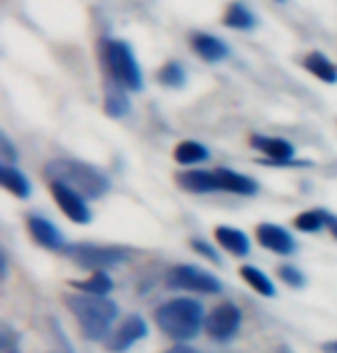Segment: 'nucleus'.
I'll return each mask as SVG.
<instances>
[{
	"label": "nucleus",
	"instance_id": "3",
	"mask_svg": "<svg viewBox=\"0 0 337 353\" xmlns=\"http://www.w3.org/2000/svg\"><path fill=\"white\" fill-rule=\"evenodd\" d=\"M155 323L164 335L178 342H187L199 335L206 319H203V305L192 298H174L160 305L155 312Z\"/></svg>",
	"mask_w": 337,
	"mask_h": 353
},
{
	"label": "nucleus",
	"instance_id": "28",
	"mask_svg": "<svg viewBox=\"0 0 337 353\" xmlns=\"http://www.w3.org/2000/svg\"><path fill=\"white\" fill-rule=\"evenodd\" d=\"M0 148H3L5 164L14 162V159H17V150H14V145H12V141L8 139V134H0Z\"/></svg>",
	"mask_w": 337,
	"mask_h": 353
},
{
	"label": "nucleus",
	"instance_id": "18",
	"mask_svg": "<svg viewBox=\"0 0 337 353\" xmlns=\"http://www.w3.org/2000/svg\"><path fill=\"white\" fill-rule=\"evenodd\" d=\"M68 284L72 289L88 293V296H107V293L114 289V282H111V277L104 270L90 272V277H85V279H70Z\"/></svg>",
	"mask_w": 337,
	"mask_h": 353
},
{
	"label": "nucleus",
	"instance_id": "17",
	"mask_svg": "<svg viewBox=\"0 0 337 353\" xmlns=\"http://www.w3.org/2000/svg\"><path fill=\"white\" fill-rule=\"evenodd\" d=\"M222 23L227 28H234V30H254L256 28V17L254 12L245 8L243 3H231L227 10H224V17H222Z\"/></svg>",
	"mask_w": 337,
	"mask_h": 353
},
{
	"label": "nucleus",
	"instance_id": "8",
	"mask_svg": "<svg viewBox=\"0 0 337 353\" xmlns=\"http://www.w3.org/2000/svg\"><path fill=\"white\" fill-rule=\"evenodd\" d=\"M241 325V310L234 303H222L206 316L203 328L213 339H231Z\"/></svg>",
	"mask_w": 337,
	"mask_h": 353
},
{
	"label": "nucleus",
	"instance_id": "11",
	"mask_svg": "<svg viewBox=\"0 0 337 353\" xmlns=\"http://www.w3.org/2000/svg\"><path fill=\"white\" fill-rule=\"evenodd\" d=\"M25 224H28V231H30L32 241H35L39 248L51 250V252H65V250H68L61 229H58L56 224H51L46 217L28 215V222H25Z\"/></svg>",
	"mask_w": 337,
	"mask_h": 353
},
{
	"label": "nucleus",
	"instance_id": "10",
	"mask_svg": "<svg viewBox=\"0 0 337 353\" xmlns=\"http://www.w3.org/2000/svg\"><path fill=\"white\" fill-rule=\"evenodd\" d=\"M146 321H143L139 314H130L125 321L118 325V328L114 330V335H109L107 339V349L114 351V353H123L127 351L132 344H136L139 339L146 337Z\"/></svg>",
	"mask_w": 337,
	"mask_h": 353
},
{
	"label": "nucleus",
	"instance_id": "13",
	"mask_svg": "<svg viewBox=\"0 0 337 353\" xmlns=\"http://www.w3.org/2000/svg\"><path fill=\"white\" fill-rule=\"evenodd\" d=\"M190 46L206 63H220L224 58H229V46L222 39L208 35V32H194L190 37Z\"/></svg>",
	"mask_w": 337,
	"mask_h": 353
},
{
	"label": "nucleus",
	"instance_id": "4",
	"mask_svg": "<svg viewBox=\"0 0 337 353\" xmlns=\"http://www.w3.org/2000/svg\"><path fill=\"white\" fill-rule=\"evenodd\" d=\"M97 51H100V63L104 72H107V77L111 79V83L134 92L143 88L141 68H139L134 53H132V46L127 42L104 37L100 39Z\"/></svg>",
	"mask_w": 337,
	"mask_h": 353
},
{
	"label": "nucleus",
	"instance_id": "30",
	"mask_svg": "<svg viewBox=\"0 0 337 353\" xmlns=\"http://www.w3.org/2000/svg\"><path fill=\"white\" fill-rule=\"evenodd\" d=\"M328 229H330V233H333V236L337 238V217H335V215H330V217H328Z\"/></svg>",
	"mask_w": 337,
	"mask_h": 353
},
{
	"label": "nucleus",
	"instance_id": "33",
	"mask_svg": "<svg viewBox=\"0 0 337 353\" xmlns=\"http://www.w3.org/2000/svg\"><path fill=\"white\" fill-rule=\"evenodd\" d=\"M277 3H284V0H277Z\"/></svg>",
	"mask_w": 337,
	"mask_h": 353
},
{
	"label": "nucleus",
	"instance_id": "32",
	"mask_svg": "<svg viewBox=\"0 0 337 353\" xmlns=\"http://www.w3.org/2000/svg\"><path fill=\"white\" fill-rule=\"evenodd\" d=\"M8 353H19V351H12V349H10V351H8Z\"/></svg>",
	"mask_w": 337,
	"mask_h": 353
},
{
	"label": "nucleus",
	"instance_id": "20",
	"mask_svg": "<svg viewBox=\"0 0 337 353\" xmlns=\"http://www.w3.org/2000/svg\"><path fill=\"white\" fill-rule=\"evenodd\" d=\"M0 183H3L5 190L12 192V194L19 196V199H28L30 196L28 178H25L19 169H14V166H10V164L0 166Z\"/></svg>",
	"mask_w": 337,
	"mask_h": 353
},
{
	"label": "nucleus",
	"instance_id": "24",
	"mask_svg": "<svg viewBox=\"0 0 337 353\" xmlns=\"http://www.w3.org/2000/svg\"><path fill=\"white\" fill-rule=\"evenodd\" d=\"M185 70L183 65L178 61H169L164 63L160 70H157V81L162 85H167V88H183L185 85Z\"/></svg>",
	"mask_w": 337,
	"mask_h": 353
},
{
	"label": "nucleus",
	"instance_id": "27",
	"mask_svg": "<svg viewBox=\"0 0 337 353\" xmlns=\"http://www.w3.org/2000/svg\"><path fill=\"white\" fill-rule=\"evenodd\" d=\"M192 248L199 252L201 256H206L208 261H213L215 265H222V259L217 256V252H215L213 248H210V245H208L206 241H199V238H194V241H192Z\"/></svg>",
	"mask_w": 337,
	"mask_h": 353
},
{
	"label": "nucleus",
	"instance_id": "5",
	"mask_svg": "<svg viewBox=\"0 0 337 353\" xmlns=\"http://www.w3.org/2000/svg\"><path fill=\"white\" fill-rule=\"evenodd\" d=\"M65 252H68L70 259L79 265V268L92 270V272L114 268V265L130 259V252L123 248H107V245H90V243L68 245Z\"/></svg>",
	"mask_w": 337,
	"mask_h": 353
},
{
	"label": "nucleus",
	"instance_id": "9",
	"mask_svg": "<svg viewBox=\"0 0 337 353\" xmlns=\"http://www.w3.org/2000/svg\"><path fill=\"white\" fill-rule=\"evenodd\" d=\"M252 148L266 152L270 159L266 164H277V166H307L309 164V162H294V145L289 143L287 139L256 134L252 137Z\"/></svg>",
	"mask_w": 337,
	"mask_h": 353
},
{
	"label": "nucleus",
	"instance_id": "12",
	"mask_svg": "<svg viewBox=\"0 0 337 353\" xmlns=\"http://www.w3.org/2000/svg\"><path fill=\"white\" fill-rule=\"evenodd\" d=\"M256 241H259L261 248H266L270 252H275V254H292L296 250V241L292 238V233L287 229H282V226L277 224H259L256 226Z\"/></svg>",
	"mask_w": 337,
	"mask_h": 353
},
{
	"label": "nucleus",
	"instance_id": "31",
	"mask_svg": "<svg viewBox=\"0 0 337 353\" xmlns=\"http://www.w3.org/2000/svg\"><path fill=\"white\" fill-rule=\"evenodd\" d=\"M321 349H323V353H337V339H335V342H326Z\"/></svg>",
	"mask_w": 337,
	"mask_h": 353
},
{
	"label": "nucleus",
	"instance_id": "1",
	"mask_svg": "<svg viewBox=\"0 0 337 353\" xmlns=\"http://www.w3.org/2000/svg\"><path fill=\"white\" fill-rule=\"evenodd\" d=\"M65 305L74 314L79 330L90 342H102L109 339L111 325L118 316V305L109 301L107 296H88V293H76V296H65Z\"/></svg>",
	"mask_w": 337,
	"mask_h": 353
},
{
	"label": "nucleus",
	"instance_id": "29",
	"mask_svg": "<svg viewBox=\"0 0 337 353\" xmlns=\"http://www.w3.org/2000/svg\"><path fill=\"white\" fill-rule=\"evenodd\" d=\"M164 353H199V351L192 349V346H187V344H176V346H171V349L164 351Z\"/></svg>",
	"mask_w": 337,
	"mask_h": 353
},
{
	"label": "nucleus",
	"instance_id": "21",
	"mask_svg": "<svg viewBox=\"0 0 337 353\" xmlns=\"http://www.w3.org/2000/svg\"><path fill=\"white\" fill-rule=\"evenodd\" d=\"M130 111V99L125 95V88L111 83L107 88V95H104V113L109 118H123L127 116Z\"/></svg>",
	"mask_w": 337,
	"mask_h": 353
},
{
	"label": "nucleus",
	"instance_id": "23",
	"mask_svg": "<svg viewBox=\"0 0 337 353\" xmlns=\"http://www.w3.org/2000/svg\"><path fill=\"white\" fill-rule=\"evenodd\" d=\"M238 272H241V277L245 279V282L252 286L256 293H261V296H266V298H273L275 296L273 282H270V279L263 275L259 268H254V265H243V268L238 270Z\"/></svg>",
	"mask_w": 337,
	"mask_h": 353
},
{
	"label": "nucleus",
	"instance_id": "25",
	"mask_svg": "<svg viewBox=\"0 0 337 353\" xmlns=\"http://www.w3.org/2000/svg\"><path fill=\"white\" fill-rule=\"evenodd\" d=\"M328 217L330 215L326 210H305V212H300V215L294 219V226L298 231L314 233V231H321L323 226L328 224Z\"/></svg>",
	"mask_w": 337,
	"mask_h": 353
},
{
	"label": "nucleus",
	"instance_id": "15",
	"mask_svg": "<svg viewBox=\"0 0 337 353\" xmlns=\"http://www.w3.org/2000/svg\"><path fill=\"white\" fill-rule=\"evenodd\" d=\"M176 183H178V188H181V190L192 192V194H208V192L220 190V188H217L215 171H201V169L185 171V173H178Z\"/></svg>",
	"mask_w": 337,
	"mask_h": 353
},
{
	"label": "nucleus",
	"instance_id": "7",
	"mask_svg": "<svg viewBox=\"0 0 337 353\" xmlns=\"http://www.w3.org/2000/svg\"><path fill=\"white\" fill-rule=\"evenodd\" d=\"M49 190H51V196L54 201L58 203V208L65 212V217L72 219L74 224H88L92 215L85 205V199L79 194V192L70 190L68 185L63 183H49Z\"/></svg>",
	"mask_w": 337,
	"mask_h": 353
},
{
	"label": "nucleus",
	"instance_id": "26",
	"mask_svg": "<svg viewBox=\"0 0 337 353\" xmlns=\"http://www.w3.org/2000/svg\"><path fill=\"white\" fill-rule=\"evenodd\" d=\"M277 275H280L284 284L292 286V289H303V286H305V275H303L298 268H294V265H282V268L277 270Z\"/></svg>",
	"mask_w": 337,
	"mask_h": 353
},
{
	"label": "nucleus",
	"instance_id": "19",
	"mask_svg": "<svg viewBox=\"0 0 337 353\" xmlns=\"http://www.w3.org/2000/svg\"><path fill=\"white\" fill-rule=\"evenodd\" d=\"M303 65H305V70L309 72V74H314L316 79H321L323 83H337V68L328 61L326 56H323L321 51L307 53L305 61H303Z\"/></svg>",
	"mask_w": 337,
	"mask_h": 353
},
{
	"label": "nucleus",
	"instance_id": "22",
	"mask_svg": "<svg viewBox=\"0 0 337 353\" xmlns=\"http://www.w3.org/2000/svg\"><path fill=\"white\" fill-rule=\"evenodd\" d=\"M208 148L199 141H181L174 148V159L178 164H196L208 159Z\"/></svg>",
	"mask_w": 337,
	"mask_h": 353
},
{
	"label": "nucleus",
	"instance_id": "2",
	"mask_svg": "<svg viewBox=\"0 0 337 353\" xmlns=\"http://www.w3.org/2000/svg\"><path fill=\"white\" fill-rule=\"evenodd\" d=\"M44 176L49 183L68 185L83 199H100L109 192V178L100 169L76 159H54L44 166Z\"/></svg>",
	"mask_w": 337,
	"mask_h": 353
},
{
	"label": "nucleus",
	"instance_id": "16",
	"mask_svg": "<svg viewBox=\"0 0 337 353\" xmlns=\"http://www.w3.org/2000/svg\"><path fill=\"white\" fill-rule=\"evenodd\" d=\"M215 238H217V243L229 252V254H234V256H247L249 254V241L241 229H234V226H217Z\"/></svg>",
	"mask_w": 337,
	"mask_h": 353
},
{
	"label": "nucleus",
	"instance_id": "14",
	"mask_svg": "<svg viewBox=\"0 0 337 353\" xmlns=\"http://www.w3.org/2000/svg\"><path fill=\"white\" fill-rule=\"evenodd\" d=\"M215 178H217V188L222 192H231V194H241V196H254L259 192V185H256L254 178L243 176V173H236L231 169H215Z\"/></svg>",
	"mask_w": 337,
	"mask_h": 353
},
{
	"label": "nucleus",
	"instance_id": "6",
	"mask_svg": "<svg viewBox=\"0 0 337 353\" xmlns=\"http://www.w3.org/2000/svg\"><path fill=\"white\" fill-rule=\"evenodd\" d=\"M167 286L178 291L210 293V296L222 291L220 279L215 275H210L208 270L199 268V265H190V263L174 265V268L167 272Z\"/></svg>",
	"mask_w": 337,
	"mask_h": 353
}]
</instances>
